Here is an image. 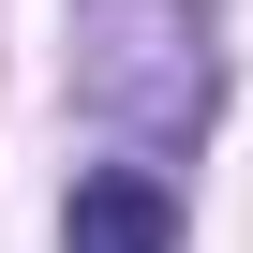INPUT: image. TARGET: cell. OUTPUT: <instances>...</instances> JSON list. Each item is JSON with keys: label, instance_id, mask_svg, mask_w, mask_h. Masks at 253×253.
Returning <instances> with one entry per match:
<instances>
[{"label": "cell", "instance_id": "1", "mask_svg": "<svg viewBox=\"0 0 253 253\" xmlns=\"http://www.w3.org/2000/svg\"><path fill=\"white\" fill-rule=\"evenodd\" d=\"M75 89H89V119H119L134 149L209 134V89H223V60H209V0H89Z\"/></svg>", "mask_w": 253, "mask_h": 253}, {"label": "cell", "instance_id": "2", "mask_svg": "<svg viewBox=\"0 0 253 253\" xmlns=\"http://www.w3.org/2000/svg\"><path fill=\"white\" fill-rule=\"evenodd\" d=\"M60 253H179V194L164 164H89L60 209Z\"/></svg>", "mask_w": 253, "mask_h": 253}]
</instances>
